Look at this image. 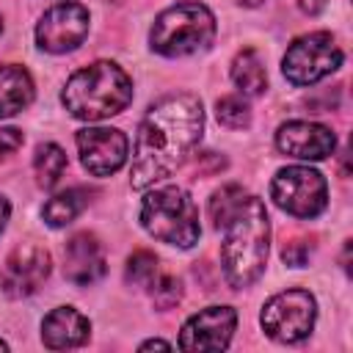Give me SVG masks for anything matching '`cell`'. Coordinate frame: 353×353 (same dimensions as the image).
I'll list each match as a JSON object with an SVG mask.
<instances>
[{"mask_svg": "<svg viewBox=\"0 0 353 353\" xmlns=\"http://www.w3.org/2000/svg\"><path fill=\"white\" fill-rule=\"evenodd\" d=\"M204 108L193 94H176L154 102L138 124L130 185L143 190L171 176L201 141Z\"/></svg>", "mask_w": 353, "mask_h": 353, "instance_id": "6da1fadb", "label": "cell"}, {"mask_svg": "<svg viewBox=\"0 0 353 353\" xmlns=\"http://www.w3.org/2000/svg\"><path fill=\"white\" fill-rule=\"evenodd\" d=\"M221 262L223 276L234 290L254 284L268 262V240H270V218L265 204L256 196H243L240 204L221 223Z\"/></svg>", "mask_w": 353, "mask_h": 353, "instance_id": "7a4b0ae2", "label": "cell"}, {"mask_svg": "<svg viewBox=\"0 0 353 353\" xmlns=\"http://www.w3.org/2000/svg\"><path fill=\"white\" fill-rule=\"evenodd\" d=\"M61 102L74 119L99 121L121 113L132 102V80L121 66L97 61L66 80Z\"/></svg>", "mask_w": 353, "mask_h": 353, "instance_id": "3957f363", "label": "cell"}, {"mask_svg": "<svg viewBox=\"0 0 353 353\" xmlns=\"http://www.w3.org/2000/svg\"><path fill=\"white\" fill-rule=\"evenodd\" d=\"M141 226L154 240L176 248H193L201 234L199 210L188 196V190L176 185H165L146 193L141 204Z\"/></svg>", "mask_w": 353, "mask_h": 353, "instance_id": "277c9868", "label": "cell"}, {"mask_svg": "<svg viewBox=\"0 0 353 353\" xmlns=\"http://www.w3.org/2000/svg\"><path fill=\"white\" fill-rule=\"evenodd\" d=\"M215 39V17L201 3H176L157 14L149 41L152 50L165 58L193 55L210 47Z\"/></svg>", "mask_w": 353, "mask_h": 353, "instance_id": "5b68a950", "label": "cell"}, {"mask_svg": "<svg viewBox=\"0 0 353 353\" xmlns=\"http://www.w3.org/2000/svg\"><path fill=\"white\" fill-rule=\"evenodd\" d=\"M273 201L295 215V218H314L328 204V185L320 171L309 165H287L270 182Z\"/></svg>", "mask_w": 353, "mask_h": 353, "instance_id": "8992f818", "label": "cell"}, {"mask_svg": "<svg viewBox=\"0 0 353 353\" xmlns=\"http://www.w3.org/2000/svg\"><path fill=\"white\" fill-rule=\"evenodd\" d=\"M342 63V50L336 47L331 33H309L295 39L281 61V72L292 85H312Z\"/></svg>", "mask_w": 353, "mask_h": 353, "instance_id": "52a82bcc", "label": "cell"}, {"mask_svg": "<svg viewBox=\"0 0 353 353\" xmlns=\"http://www.w3.org/2000/svg\"><path fill=\"white\" fill-rule=\"evenodd\" d=\"M317 303L306 290H284L262 306V328L276 342H301L312 334Z\"/></svg>", "mask_w": 353, "mask_h": 353, "instance_id": "ba28073f", "label": "cell"}, {"mask_svg": "<svg viewBox=\"0 0 353 353\" xmlns=\"http://www.w3.org/2000/svg\"><path fill=\"white\" fill-rule=\"evenodd\" d=\"M85 36H88V8L74 0H63L52 6L50 11H44L41 22L36 25V41L47 52H69L80 47Z\"/></svg>", "mask_w": 353, "mask_h": 353, "instance_id": "9c48e42d", "label": "cell"}, {"mask_svg": "<svg viewBox=\"0 0 353 353\" xmlns=\"http://www.w3.org/2000/svg\"><path fill=\"white\" fill-rule=\"evenodd\" d=\"M50 268H52V259H50L47 248H41L36 243L17 245L3 265L0 287L8 298H28V295L39 292V287L50 276Z\"/></svg>", "mask_w": 353, "mask_h": 353, "instance_id": "30bf717a", "label": "cell"}, {"mask_svg": "<svg viewBox=\"0 0 353 353\" xmlns=\"http://www.w3.org/2000/svg\"><path fill=\"white\" fill-rule=\"evenodd\" d=\"M77 149L91 176H110L127 160V135L110 127H85L77 130Z\"/></svg>", "mask_w": 353, "mask_h": 353, "instance_id": "8fae6325", "label": "cell"}, {"mask_svg": "<svg viewBox=\"0 0 353 353\" xmlns=\"http://www.w3.org/2000/svg\"><path fill=\"white\" fill-rule=\"evenodd\" d=\"M237 314L232 306H207L188 317L179 331L182 350H223L234 334Z\"/></svg>", "mask_w": 353, "mask_h": 353, "instance_id": "7c38bea8", "label": "cell"}, {"mask_svg": "<svg viewBox=\"0 0 353 353\" xmlns=\"http://www.w3.org/2000/svg\"><path fill=\"white\" fill-rule=\"evenodd\" d=\"M276 146L287 157L325 160L336 146V135L328 127L314 124V121H287L276 132Z\"/></svg>", "mask_w": 353, "mask_h": 353, "instance_id": "4fadbf2b", "label": "cell"}, {"mask_svg": "<svg viewBox=\"0 0 353 353\" xmlns=\"http://www.w3.org/2000/svg\"><path fill=\"white\" fill-rule=\"evenodd\" d=\"M63 276L72 284H94L105 276V254L94 234L80 232L74 234L63 248Z\"/></svg>", "mask_w": 353, "mask_h": 353, "instance_id": "5bb4252c", "label": "cell"}, {"mask_svg": "<svg viewBox=\"0 0 353 353\" xmlns=\"http://www.w3.org/2000/svg\"><path fill=\"white\" fill-rule=\"evenodd\" d=\"M88 331H91V325L77 309L58 306L41 323V342L50 350H69V347L83 345L88 339Z\"/></svg>", "mask_w": 353, "mask_h": 353, "instance_id": "9a60e30c", "label": "cell"}, {"mask_svg": "<svg viewBox=\"0 0 353 353\" xmlns=\"http://www.w3.org/2000/svg\"><path fill=\"white\" fill-rule=\"evenodd\" d=\"M33 99V80L17 63L0 66V119H8L25 110Z\"/></svg>", "mask_w": 353, "mask_h": 353, "instance_id": "2e32d148", "label": "cell"}, {"mask_svg": "<svg viewBox=\"0 0 353 353\" xmlns=\"http://www.w3.org/2000/svg\"><path fill=\"white\" fill-rule=\"evenodd\" d=\"M232 80L240 88V94H245V97L262 94L268 85V72H265L262 58L254 50H243L232 63Z\"/></svg>", "mask_w": 353, "mask_h": 353, "instance_id": "e0dca14e", "label": "cell"}, {"mask_svg": "<svg viewBox=\"0 0 353 353\" xmlns=\"http://www.w3.org/2000/svg\"><path fill=\"white\" fill-rule=\"evenodd\" d=\"M88 204V193L85 190H80V188H69V190H63V193H58V196H52L47 204H44V210H41V215H44V221L50 223V226H66V223H72L80 212H83V207Z\"/></svg>", "mask_w": 353, "mask_h": 353, "instance_id": "ac0fdd59", "label": "cell"}, {"mask_svg": "<svg viewBox=\"0 0 353 353\" xmlns=\"http://www.w3.org/2000/svg\"><path fill=\"white\" fill-rule=\"evenodd\" d=\"M66 168V152L58 146V143H41L36 149V157H33V171H36V182L39 188L50 190L61 174Z\"/></svg>", "mask_w": 353, "mask_h": 353, "instance_id": "d6986e66", "label": "cell"}, {"mask_svg": "<svg viewBox=\"0 0 353 353\" xmlns=\"http://www.w3.org/2000/svg\"><path fill=\"white\" fill-rule=\"evenodd\" d=\"M157 276V256L149 254V251H135L130 259H127V284L132 287H149Z\"/></svg>", "mask_w": 353, "mask_h": 353, "instance_id": "ffe728a7", "label": "cell"}, {"mask_svg": "<svg viewBox=\"0 0 353 353\" xmlns=\"http://www.w3.org/2000/svg\"><path fill=\"white\" fill-rule=\"evenodd\" d=\"M215 116L223 127H232V130H243L251 121V110L240 97H221L215 102Z\"/></svg>", "mask_w": 353, "mask_h": 353, "instance_id": "44dd1931", "label": "cell"}, {"mask_svg": "<svg viewBox=\"0 0 353 353\" xmlns=\"http://www.w3.org/2000/svg\"><path fill=\"white\" fill-rule=\"evenodd\" d=\"M243 196H245V190L240 185H226L218 193H212V199H210V221H212L215 229H221V223L229 218V212L240 204Z\"/></svg>", "mask_w": 353, "mask_h": 353, "instance_id": "7402d4cb", "label": "cell"}, {"mask_svg": "<svg viewBox=\"0 0 353 353\" xmlns=\"http://www.w3.org/2000/svg\"><path fill=\"white\" fill-rule=\"evenodd\" d=\"M152 287V301H154V306L157 309H171V306H176V301L182 298V284H179V279H174V276H154V281L149 284Z\"/></svg>", "mask_w": 353, "mask_h": 353, "instance_id": "603a6c76", "label": "cell"}, {"mask_svg": "<svg viewBox=\"0 0 353 353\" xmlns=\"http://www.w3.org/2000/svg\"><path fill=\"white\" fill-rule=\"evenodd\" d=\"M309 254H312V243L306 245V240H292V243H290V245H284V251H281L284 262H287V265H292V268L306 265Z\"/></svg>", "mask_w": 353, "mask_h": 353, "instance_id": "cb8c5ba5", "label": "cell"}, {"mask_svg": "<svg viewBox=\"0 0 353 353\" xmlns=\"http://www.w3.org/2000/svg\"><path fill=\"white\" fill-rule=\"evenodd\" d=\"M19 146H22V132H19V130H14V127L0 130V157L11 154V152L19 149Z\"/></svg>", "mask_w": 353, "mask_h": 353, "instance_id": "d4e9b609", "label": "cell"}, {"mask_svg": "<svg viewBox=\"0 0 353 353\" xmlns=\"http://www.w3.org/2000/svg\"><path fill=\"white\" fill-rule=\"evenodd\" d=\"M325 3H328V0H298V8H301L303 14H309V17H314V14H320V11L325 8Z\"/></svg>", "mask_w": 353, "mask_h": 353, "instance_id": "484cf974", "label": "cell"}, {"mask_svg": "<svg viewBox=\"0 0 353 353\" xmlns=\"http://www.w3.org/2000/svg\"><path fill=\"white\" fill-rule=\"evenodd\" d=\"M8 215H11V207H8V201L0 196V232H3V226H6V221H8Z\"/></svg>", "mask_w": 353, "mask_h": 353, "instance_id": "4316f807", "label": "cell"}, {"mask_svg": "<svg viewBox=\"0 0 353 353\" xmlns=\"http://www.w3.org/2000/svg\"><path fill=\"white\" fill-rule=\"evenodd\" d=\"M152 347H160V350H168L171 345H168V342H163V339H149V342H143V345H141V350H152Z\"/></svg>", "mask_w": 353, "mask_h": 353, "instance_id": "83f0119b", "label": "cell"}, {"mask_svg": "<svg viewBox=\"0 0 353 353\" xmlns=\"http://www.w3.org/2000/svg\"><path fill=\"white\" fill-rule=\"evenodd\" d=\"M240 6H259V3H265V0H237Z\"/></svg>", "mask_w": 353, "mask_h": 353, "instance_id": "f1b7e54d", "label": "cell"}, {"mask_svg": "<svg viewBox=\"0 0 353 353\" xmlns=\"http://www.w3.org/2000/svg\"><path fill=\"white\" fill-rule=\"evenodd\" d=\"M0 350H8V345H6V342H3V339H0Z\"/></svg>", "mask_w": 353, "mask_h": 353, "instance_id": "f546056e", "label": "cell"}, {"mask_svg": "<svg viewBox=\"0 0 353 353\" xmlns=\"http://www.w3.org/2000/svg\"><path fill=\"white\" fill-rule=\"evenodd\" d=\"M0 33H3V19H0Z\"/></svg>", "mask_w": 353, "mask_h": 353, "instance_id": "4dcf8cb0", "label": "cell"}]
</instances>
